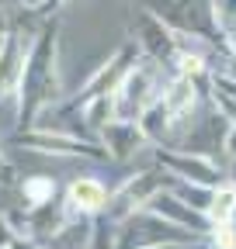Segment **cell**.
Here are the masks:
<instances>
[{"label": "cell", "mask_w": 236, "mask_h": 249, "mask_svg": "<svg viewBox=\"0 0 236 249\" xmlns=\"http://www.w3.org/2000/svg\"><path fill=\"white\" fill-rule=\"evenodd\" d=\"M56 18L45 21V28L35 35L32 49H28L24 76L18 87V121L21 128H28L39 111L59 101V49H56Z\"/></svg>", "instance_id": "1"}, {"label": "cell", "mask_w": 236, "mask_h": 249, "mask_svg": "<svg viewBox=\"0 0 236 249\" xmlns=\"http://www.w3.org/2000/svg\"><path fill=\"white\" fill-rule=\"evenodd\" d=\"M157 70H160V62L139 59L136 66L125 73V80L115 90V121L139 124L146 114H150V107L160 101V93H163L157 87Z\"/></svg>", "instance_id": "2"}, {"label": "cell", "mask_w": 236, "mask_h": 249, "mask_svg": "<svg viewBox=\"0 0 236 249\" xmlns=\"http://www.w3.org/2000/svg\"><path fill=\"white\" fill-rule=\"evenodd\" d=\"M14 142L24 149H39L45 156H108L104 145H94L77 135H59V132H21Z\"/></svg>", "instance_id": "3"}, {"label": "cell", "mask_w": 236, "mask_h": 249, "mask_svg": "<svg viewBox=\"0 0 236 249\" xmlns=\"http://www.w3.org/2000/svg\"><path fill=\"white\" fill-rule=\"evenodd\" d=\"M157 160L167 166V170H174L181 180H188V183H195V187H219V180H222V173H219V166L209 160V156H195V152H170V149H157Z\"/></svg>", "instance_id": "4"}, {"label": "cell", "mask_w": 236, "mask_h": 249, "mask_svg": "<svg viewBox=\"0 0 236 249\" xmlns=\"http://www.w3.org/2000/svg\"><path fill=\"white\" fill-rule=\"evenodd\" d=\"M136 28H139V49L150 52L153 62H167V66H177V59H181V49L174 42V31L153 18V14H139L136 18Z\"/></svg>", "instance_id": "5"}, {"label": "cell", "mask_w": 236, "mask_h": 249, "mask_svg": "<svg viewBox=\"0 0 236 249\" xmlns=\"http://www.w3.org/2000/svg\"><path fill=\"white\" fill-rule=\"evenodd\" d=\"M28 49L21 35H7V45H4V55H0V101L4 97H18V87H21V76H24V62H28Z\"/></svg>", "instance_id": "6"}, {"label": "cell", "mask_w": 236, "mask_h": 249, "mask_svg": "<svg viewBox=\"0 0 236 249\" xmlns=\"http://www.w3.org/2000/svg\"><path fill=\"white\" fill-rule=\"evenodd\" d=\"M195 104H198V87H195L191 76H181V73H177L160 93V107L170 114V121H184Z\"/></svg>", "instance_id": "7"}, {"label": "cell", "mask_w": 236, "mask_h": 249, "mask_svg": "<svg viewBox=\"0 0 236 249\" xmlns=\"http://www.w3.org/2000/svg\"><path fill=\"white\" fill-rule=\"evenodd\" d=\"M101 145L111 156H118V160H129V156H136L146 145V132L139 124H129V121H111L101 132Z\"/></svg>", "instance_id": "8"}, {"label": "cell", "mask_w": 236, "mask_h": 249, "mask_svg": "<svg viewBox=\"0 0 236 249\" xmlns=\"http://www.w3.org/2000/svg\"><path fill=\"white\" fill-rule=\"evenodd\" d=\"M70 204L80 208V211H101L108 204V191H104V183L94 180V177H77L70 183V191H66Z\"/></svg>", "instance_id": "9"}, {"label": "cell", "mask_w": 236, "mask_h": 249, "mask_svg": "<svg viewBox=\"0 0 236 249\" xmlns=\"http://www.w3.org/2000/svg\"><path fill=\"white\" fill-rule=\"evenodd\" d=\"M209 222L212 225H229L233 218H236V187L233 183H222L216 187V194H212V204H209Z\"/></svg>", "instance_id": "10"}, {"label": "cell", "mask_w": 236, "mask_h": 249, "mask_svg": "<svg viewBox=\"0 0 236 249\" xmlns=\"http://www.w3.org/2000/svg\"><path fill=\"white\" fill-rule=\"evenodd\" d=\"M87 124L91 128H98V132H104L108 124L115 121V93L111 97H94V101H87Z\"/></svg>", "instance_id": "11"}, {"label": "cell", "mask_w": 236, "mask_h": 249, "mask_svg": "<svg viewBox=\"0 0 236 249\" xmlns=\"http://www.w3.org/2000/svg\"><path fill=\"white\" fill-rule=\"evenodd\" d=\"M52 191H56V187H52L49 177H28V180H24V197H28V204H32V208L49 204Z\"/></svg>", "instance_id": "12"}, {"label": "cell", "mask_w": 236, "mask_h": 249, "mask_svg": "<svg viewBox=\"0 0 236 249\" xmlns=\"http://www.w3.org/2000/svg\"><path fill=\"white\" fill-rule=\"evenodd\" d=\"M209 7H212V18L216 24L226 31H236V0H209Z\"/></svg>", "instance_id": "13"}, {"label": "cell", "mask_w": 236, "mask_h": 249, "mask_svg": "<svg viewBox=\"0 0 236 249\" xmlns=\"http://www.w3.org/2000/svg\"><path fill=\"white\" fill-rule=\"evenodd\" d=\"M226 152H229L233 160H236V124H233V128L226 132Z\"/></svg>", "instance_id": "14"}, {"label": "cell", "mask_w": 236, "mask_h": 249, "mask_svg": "<svg viewBox=\"0 0 236 249\" xmlns=\"http://www.w3.org/2000/svg\"><path fill=\"white\" fill-rule=\"evenodd\" d=\"M11 246V229H7V222L0 218V249H7Z\"/></svg>", "instance_id": "15"}, {"label": "cell", "mask_w": 236, "mask_h": 249, "mask_svg": "<svg viewBox=\"0 0 236 249\" xmlns=\"http://www.w3.org/2000/svg\"><path fill=\"white\" fill-rule=\"evenodd\" d=\"M45 0H21V7H28V11H35V7H42Z\"/></svg>", "instance_id": "16"}, {"label": "cell", "mask_w": 236, "mask_h": 249, "mask_svg": "<svg viewBox=\"0 0 236 249\" xmlns=\"http://www.w3.org/2000/svg\"><path fill=\"white\" fill-rule=\"evenodd\" d=\"M4 45H7V35H0V55H4Z\"/></svg>", "instance_id": "17"}, {"label": "cell", "mask_w": 236, "mask_h": 249, "mask_svg": "<svg viewBox=\"0 0 236 249\" xmlns=\"http://www.w3.org/2000/svg\"><path fill=\"white\" fill-rule=\"evenodd\" d=\"M0 170H7V160H4V152H0Z\"/></svg>", "instance_id": "18"}]
</instances>
